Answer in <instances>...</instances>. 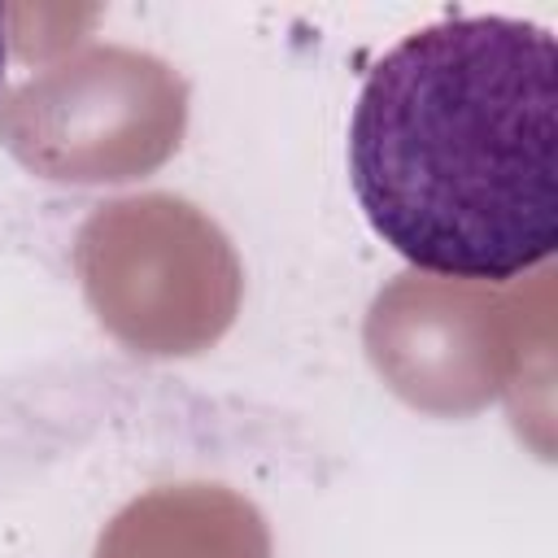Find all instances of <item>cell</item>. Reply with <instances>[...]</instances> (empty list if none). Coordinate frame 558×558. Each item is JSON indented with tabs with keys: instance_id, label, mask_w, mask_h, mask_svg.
Listing matches in <instances>:
<instances>
[{
	"instance_id": "6da1fadb",
	"label": "cell",
	"mask_w": 558,
	"mask_h": 558,
	"mask_svg": "<svg viewBox=\"0 0 558 558\" xmlns=\"http://www.w3.org/2000/svg\"><path fill=\"white\" fill-rule=\"evenodd\" d=\"M349 183L410 266L506 283L558 248V44L506 13L401 35L349 113Z\"/></svg>"
},
{
	"instance_id": "7a4b0ae2",
	"label": "cell",
	"mask_w": 558,
	"mask_h": 558,
	"mask_svg": "<svg viewBox=\"0 0 558 558\" xmlns=\"http://www.w3.org/2000/svg\"><path fill=\"white\" fill-rule=\"evenodd\" d=\"M4 61H9V17L0 9V78H4Z\"/></svg>"
}]
</instances>
